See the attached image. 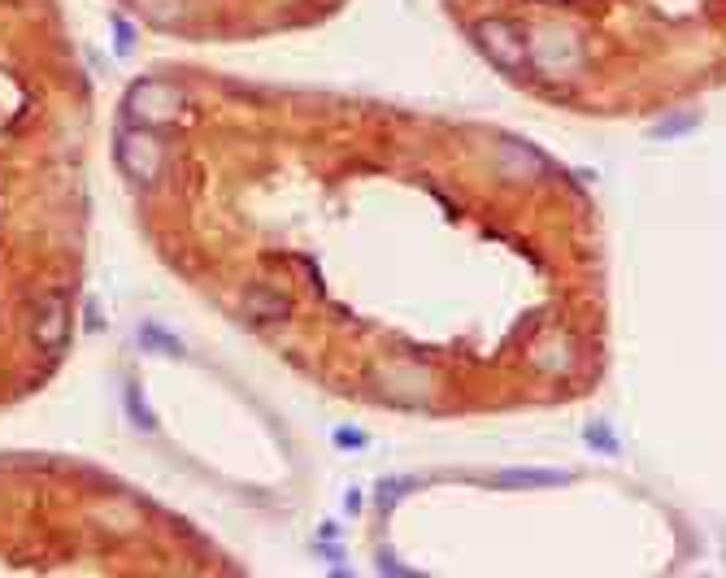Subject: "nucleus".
<instances>
[{
	"mask_svg": "<svg viewBox=\"0 0 726 578\" xmlns=\"http://www.w3.org/2000/svg\"><path fill=\"white\" fill-rule=\"evenodd\" d=\"M113 35H118V48H122V52L135 44V35H131V26H126L122 17H113Z\"/></svg>",
	"mask_w": 726,
	"mask_h": 578,
	"instance_id": "nucleus-10",
	"label": "nucleus"
},
{
	"mask_svg": "<svg viewBox=\"0 0 726 578\" xmlns=\"http://www.w3.org/2000/svg\"><path fill=\"white\" fill-rule=\"evenodd\" d=\"M340 444H344V448H362V435H358V431H349V426H344V431H340Z\"/></svg>",
	"mask_w": 726,
	"mask_h": 578,
	"instance_id": "nucleus-12",
	"label": "nucleus"
},
{
	"mask_svg": "<svg viewBox=\"0 0 726 578\" xmlns=\"http://www.w3.org/2000/svg\"><path fill=\"white\" fill-rule=\"evenodd\" d=\"M479 39H483V48H487L500 65H509V70H518V65L527 61V44H522L518 31H509V22H483V26H479Z\"/></svg>",
	"mask_w": 726,
	"mask_h": 578,
	"instance_id": "nucleus-4",
	"label": "nucleus"
},
{
	"mask_svg": "<svg viewBox=\"0 0 726 578\" xmlns=\"http://www.w3.org/2000/svg\"><path fill=\"white\" fill-rule=\"evenodd\" d=\"M244 309L257 317V322H279V317H288L292 313V304L279 296V291H266V288H253L249 291V300H244Z\"/></svg>",
	"mask_w": 726,
	"mask_h": 578,
	"instance_id": "nucleus-6",
	"label": "nucleus"
},
{
	"mask_svg": "<svg viewBox=\"0 0 726 578\" xmlns=\"http://www.w3.org/2000/svg\"><path fill=\"white\" fill-rule=\"evenodd\" d=\"M183 109V92L174 83H161V79H140L131 92H126V105H122V122H135V127H170Z\"/></svg>",
	"mask_w": 726,
	"mask_h": 578,
	"instance_id": "nucleus-1",
	"label": "nucleus"
},
{
	"mask_svg": "<svg viewBox=\"0 0 726 578\" xmlns=\"http://www.w3.org/2000/svg\"><path fill=\"white\" fill-rule=\"evenodd\" d=\"M500 483H505V487H544V483H566V474H548V470H509Z\"/></svg>",
	"mask_w": 726,
	"mask_h": 578,
	"instance_id": "nucleus-8",
	"label": "nucleus"
},
{
	"mask_svg": "<svg viewBox=\"0 0 726 578\" xmlns=\"http://www.w3.org/2000/svg\"><path fill=\"white\" fill-rule=\"evenodd\" d=\"M140 344L148 348V352H166V357H183V344L166 330V326H153V322H144L140 326Z\"/></svg>",
	"mask_w": 726,
	"mask_h": 578,
	"instance_id": "nucleus-7",
	"label": "nucleus"
},
{
	"mask_svg": "<svg viewBox=\"0 0 726 578\" xmlns=\"http://www.w3.org/2000/svg\"><path fill=\"white\" fill-rule=\"evenodd\" d=\"M592 444H596L601 453H614V448H618V444H614V439H609V435H605L601 426H592Z\"/></svg>",
	"mask_w": 726,
	"mask_h": 578,
	"instance_id": "nucleus-11",
	"label": "nucleus"
},
{
	"mask_svg": "<svg viewBox=\"0 0 726 578\" xmlns=\"http://www.w3.org/2000/svg\"><path fill=\"white\" fill-rule=\"evenodd\" d=\"M65 330H70V313H65V300L61 296H44L39 309H35V322H31V335L44 352H57L65 344Z\"/></svg>",
	"mask_w": 726,
	"mask_h": 578,
	"instance_id": "nucleus-3",
	"label": "nucleus"
},
{
	"mask_svg": "<svg viewBox=\"0 0 726 578\" xmlns=\"http://www.w3.org/2000/svg\"><path fill=\"white\" fill-rule=\"evenodd\" d=\"M535 48H540V65L544 70H553V74H561V70H570L574 61H579V44L566 35V31H544L540 39H535Z\"/></svg>",
	"mask_w": 726,
	"mask_h": 578,
	"instance_id": "nucleus-5",
	"label": "nucleus"
},
{
	"mask_svg": "<svg viewBox=\"0 0 726 578\" xmlns=\"http://www.w3.org/2000/svg\"><path fill=\"white\" fill-rule=\"evenodd\" d=\"M118 161L126 170V179L135 183H157L161 174V144L153 140L148 127H135V122H122V135H118Z\"/></svg>",
	"mask_w": 726,
	"mask_h": 578,
	"instance_id": "nucleus-2",
	"label": "nucleus"
},
{
	"mask_svg": "<svg viewBox=\"0 0 726 578\" xmlns=\"http://www.w3.org/2000/svg\"><path fill=\"white\" fill-rule=\"evenodd\" d=\"M126 413L135 418V426H144V431H153L157 422H153V413H148V405H144V392H140V383H126Z\"/></svg>",
	"mask_w": 726,
	"mask_h": 578,
	"instance_id": "nucleus-9",
	"label": "nucleus"
}]
</instances>
